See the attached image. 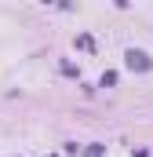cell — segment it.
<instances>
[{
    "instance_id": "1",
    "label": "cell",
    "mask_w": 153,
    "mask_h": 157,
    "mask_svg": "<svg viewBox=\"0 0 153 157\" xmlns=\"http://www.w3.org/2000/svg\"><path fill=\"white\" fill-rule=\"evenodd\" d=\"M124 66H128V70H139V73H142V70H150V66H153V59L146 55V51H139V48H131V51L124 55Z\"/></svg>"
},
{
    "instance_id": "2",
    "label": "cell",
    "mask_w": 153,
    "mask_h": 157,
    "mask_svg": "<svg viewBox=\"0 0 153 157\" xmlns=\"http://www.w3.org/2000/svg\"><path fill=\"white\" fill-rule=\"evenodd\" d=\"M117 84V73H102V88H113Z\"/></svg>"
},
{
    "instance_id": "3",
    "label": "cell",
    "mask_w": 153,
    "mask_h": 157,
    "mask_svg": "<svg viewBox=\"0 0 153 157\" xmlns=\"http://www.w3.org/2000/svg\"><path fill=\"white\" fill-rule=\"evenodd\" d=\"M117 4H128V0H117Z\"/></svg>"
}]
</instances>
